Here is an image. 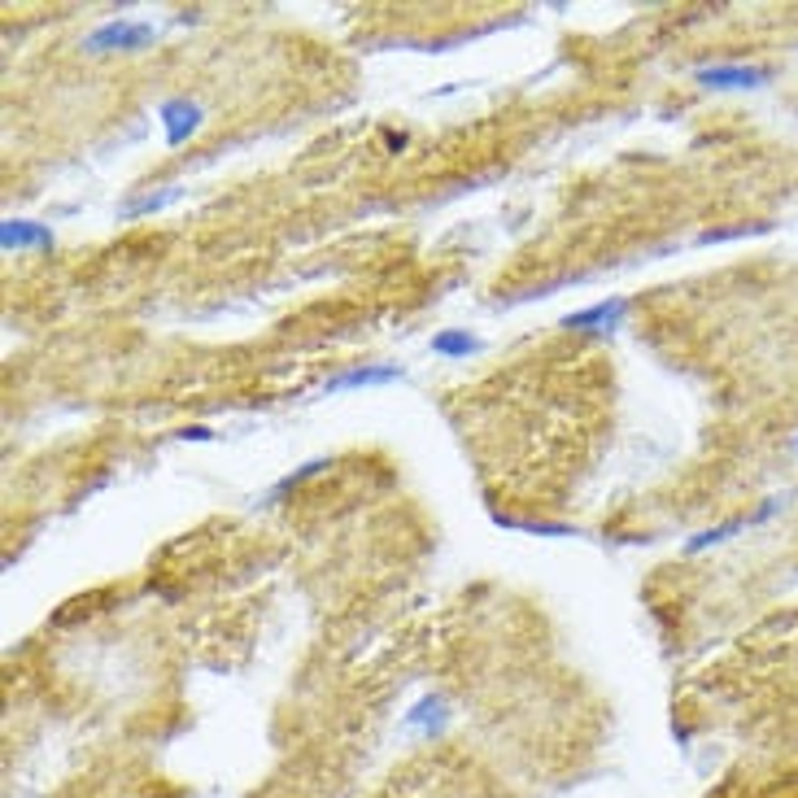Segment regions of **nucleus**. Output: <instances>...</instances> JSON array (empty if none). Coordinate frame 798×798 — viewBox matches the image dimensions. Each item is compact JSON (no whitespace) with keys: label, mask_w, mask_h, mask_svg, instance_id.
<instances>
[{"label":"nucleus","mask_w":798,"mask_h":798,"mask_svg":"<svg viewBox=\"0 0 798 798\" xmlns=\"http://www.w3.org/2000/svg\"><path fill=\"white\" fill-rule=\"evenodd\" d=\"M0 245H4L9 253H18V249H48V245H53V232H48L44 223H31V219H9V223L0 227Z\"/></svg>","instance_id":"0eeeda50"},{"label":"nucleus","mask_w":798,"mask_h":798,"mask_svg":"<svg viewBox=\"0 0 798 798\" xmlns=\"http://www.w3.org/2000/svg\"><path fill=\"white\" fill-rule=\"evenodd\" d=\"M480 336H471L467 328H450V332L433 336V354L436 358H467V354H480Z\"/></svg>","instance_id":"6e6552de"},{"label":"nucleus","mask_w":798,"mask_h":798,"mask_svg":"<svg viewBox=\"0 0 798 798\" xmlns=\"http://www.w3.org/2000/svg\"><path fill=\"white\" fill-rule=\"evenodd\" d=\"M328 459H310V463L305 467H297V471H288V476H284V480H279V485H275V489H270V493H266V506H275V502L284 498V493H293V489H301V485H305V480H314V476H319V471H328Z\"/></svg>","instance_id":"9d476101"},{"label":"nucleus","mask_w":798,"mask_h":798,"mask_svg":"<svg viewBox=\"0 0 798 798\" xmlns=\"http://www.w3.org/2000/svg\"><path fill=\"white\" fill-rule=\"evenodd\" d=\"M158 118H162V127H167V144H184V140L197 135V127H201V105L188 97H175L158 109Z\"/></svg>","instance_id":"39448f33"},{"label":"nucleus","mask_w":798,"mask_h":798,"mask_svg":"<svg viewBox=\"0 0 798 798\" xmlns=\"http://www.w3.org/2000/svg\"><path fill=\"white\" fill-rule=\"evenodd\" d=\"M401 366H349L332 380H323V393H345V389H384V384H398Z\"/></svg>","instance_id":"20e7f679"},{"label":"nucleus","mask_w":798,"mask_h":798,"mask_svg":"<svg viewBox=\"0 0 798 798\" xmlns=\"http://www.w3.org/2000/svg\"><path fill=\"white\" fill-rule=\"evenodd\" d=\"M170 201H179V188H167V193H144V197H127L118 205V219H140V214H158L167 210Z\"/></svg>","instance_id":"1a4fd4ad"},{"label":"nucleus","mask_w":798,"mask_h":798,"mask_svg":"<svg viewBox=\"0 0 798 798\" xmlns=\"http://www.w3.org/2000/svg\"><path fill=\"white\" fill-rule=\"evenodd\" d=\"M702 88H764L768 74L764 66H737V62H716V66H699L694 70Z\"/></svg>","instance_id":"7ed1b4c3"},{"label":"nucleus","mask_w":798,"mask_h":798,"mask_svg":"<svg viewBox=\"0 0 798 798\" xmlns=\"http://www.w3.org/2000/svg\"><path fill=\"white\" fill-rule=\"evenodd\" d=\"M153 22H127V18H114V22H105L97 31L83 39V48L88 53H114V48H123V53H135V48H144L149 39H153Z\"/></svg>","instance_id":"f257e3e1"},{"label":"nucleus","mask_w":798,"mask_h":798,"mask_svg":"<svg viewBox=\"0 0 798 798\" xmlns=\"http://www.w3.org/2000/svg\"><path fill=\"white\" fill-rule=\"evenodd\" d=\"M794 445H798V441H794Z\"/></svg>","instance_id":"9b49d317"},{"label":"nucleus","mask_w":798,"mask_h":798,"mask_svg":"<svg viewBox=\"0 0 798 798\" xmlns=\"http://www.w3.org/2000/svg\"><path fill=\"white\" fill-rule=\"evenodd\" d=\"M629 314V301L624 297H606V301H594L576 314H563V328L567 332H615Z\"/></svg>","instance_id":"f03ea898"},{"label":"nucleus","mask_w":798,"mask_h":798,"mask_svg":"<svg viewBox=\"0 0 798 798\" xmlns=\"http://www.w3.org/2000/svg\"><path fill=\"white\" fill-rule=\"evenodd\" d=\"M445 720H450V711H445V699L441 694H428V699H419L410 711H406V720H401V729L406 733H419V737H433V733L445 729Z\"/></svg>","instance_id":"423d86ee"}]
</instances>
